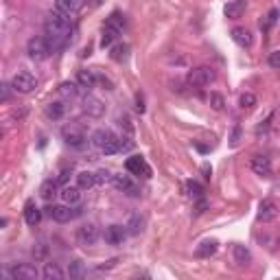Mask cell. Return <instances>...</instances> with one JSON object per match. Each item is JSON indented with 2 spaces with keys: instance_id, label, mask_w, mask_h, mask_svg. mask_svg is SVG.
Wrapping results in <instances>:
<instances>
[{
  "instance_id": "4fadbf2b",
  "label": "cell",
  "mask_w": 280,
  "mask_h": 280,
  "mask_svg": "<svg viewBox=\"0 0 280 280\" xmlns=\"http://www.w3.org/2000/svg\"><path fill=\"white\" fill-rule=\"evenodd\" d=\"M62 136H64V143L68 145V147H75V149H79V147H84L86 145V134L81 129H75V127H66L62 131Z\"/></svg>"
},
{
  "instance_id": "83f0119b",
  "label": "cell",
  "mask_w": 280,
  "mask_h": 280,
  "mask_svg": "<svg viewBox=\"0 0 280 280\" xmlns=\"http://www.w3.org/2000/svg\"><path fill=\"white\" fill-rule=\"evenodd\" d=\"M232 254H234V261L238 263V265H250L252 254H250V250L245 248V245H234Z\"/></svg>"
},
{
  "instance_id": "1f68e13d",
  "label": "cell",
  "mask_w": 280,
  "mask_h": 280,
  "mask_svg": "<svg viewBox=\"0 0 280 280\" xmlns=\"http://www.w3.org/2000/svg\"><path fill=\"white\" fill-rule=\"evenodd\" d=\"M127 53H129V46L127 44H118V46H112L110 57L114 62H125L127 59Z\"/></svg>"
},
{
  "instance_id": "8fae6325",
  "label": "cell",
  "mask_w": 280,
  "mask_h": 280,
  "mask_svg": "<svg viewBox=\"0 0 280 280\" xmlns=\"http://www.w3.org/2000/svg\"><path fill=\"white\" fill-rule=\"evenodd\" d=\"M112 184L116 186L121 193H125V195H129V197H138V195H140L136 182H134V179H131L129 175H114V177H112Z\"/></svg>"
},
{
  "instance_id": "7c38bea8",
  "label": "cell",
  "mask_w": 280,
  "mask_h": 280,
  "mask_svg": "<svg viewBox=\"0 0 280 280\" xmlns=\"http://www.w3.org/2000/svg\"><path fill=\"white\" fill-rule=\"evenodd\" d=\"M250 169L261 177H269L271 175V160L267 155H254L250 160Z\"/></svg>"
},
{
  "instance_id": "836d02e7",
  "label": "cell",
  "mask_w": 280,
  "mask_h": 280,
  "mask_svg": "<svg viewBox=\"0 0 280 280\" xmlns=\"http://www.w3.org/2000/svg\"><path fill=\"white\" fill-rule=\"evenodd\" d=\"M256 101H258V98H256V94H254V92H243L241 96H238V105H241L243 110H252L254 105H256Z\"/></svg>"
},
{
  "instance_id": "30bf717a",
  "label": "cell",
  "mask_w": 280,
  "mask_h": 280,
  "mask_svg": "<svg viewBox=\"0 0 280 280\" xmlns=\"http://www.w3.org/2000/svg\"><path fill=\"white\" fill-rule=\"evenodd\" d=\"M127 234H129L127 226L114 224L110 228H105L103 238H105V243H108V245H123V243H125V238H127Z\"/></svg>"
},
{
  "instance_id": "f1b7e54d",
  "label": "cell",
  "mask_w": 280,
  "mask_h": 280,
  "mask_svg": "<svg viewBox=\"0 0 280 280\" xmlns=\"http://www.w3.org/2000/svg\"><path fill=\"white\" fill-rule=\"evenodd\" d=\"M68 276L70 278H86L88 276V269H86V265L81 261H72L70 265H68Z\"/></svg>"
},
{
  "instance_id": "2e32d148",
  "label": "cell",
  "mask_w": 280,
  "mask_h": 280,
  "mask_svg": "<svg viewBox=\"0 0 280 280\" xmlns=\"http://www.w3.org/2000/svg\"><path fill=\"white\" fill-rule=\"evenodd\" d=\"M59 197L64 199V204H68V206H79V204H81V188H79V186L66 184L62 191H59Z\"/></svg>"
},
{
  "instance_id": "9c48e42d",
  "label": "cell",
  "mask_w": 280,
  "mask_h": 280,
  "mask_svg": "<svg viewBox=\"0 0 280 280\" xmlns=\"http://www.w3.org/2000/svg\"><path fill=\"white\" fill-rule=\"evenodd\" d=\"M98 236H101V232H98V228L94 224H84L77 230V241L79 245H86V248L94 245L98 241Z\"/></svg>"
},
{
  "instance_id": "d6a6232c",
  "label": "cell",
  "mask_w": 280,
  "mask_h": 280,
  "mask_svg": "<svg viewBox=\"0 0 280 280\" xmlns=\"http://www.w3.org/2000/svg\"><path fill=\"white\" fill-rule=\"evenodd\" d=\"M127 230H129V234H140V232L145 230V219L140 217V215H134V217L129 219Z\"/></svg>"
},
{
  "instance_id": "d4e9b609",
  "label": "cell",
  "mask_w": 280,
  "mask_h": 280,
  "mask_svg": "<svg viewBox=\"0 0 280 280\" xmlns=\"http://www.w3.org/2000/svg\"><path fill=\"white\" fill-rule=\"evenodd\" d=\"M64 276H66V271L57 265V263H46L42 269V278H46V280H62Z\"/></svg>"
},
{
  "instance_id": "8992f818",
  "label": "cell",
  "mask_w": 280,
  "mask_h": 280,
  "mask_svg": "<svg viewBox=\"0 0 280 280\" xmlns=\"http://www.w3.org/2000/svg\"><path fill=\"white\" fill-rule=\"evenodd\" d=\"M11 88H13V92H18V94H31L33 90L37 88V79L27 70L15 72L11 77Z\"/></svg>"
},
{
  "instance_id": "7bdbcfd3",
  "label": "cell",
  "mask_w": 280,
  "mask_h": 280,
  "mask_svg": "<svg viewBox=\"0 0 280 280\" xmlns=\"http://www.w3.org/2000/svg\"><path fill=\"white\" fill-rule=\"evenodd\" d=\"M238 134H241V129H238V127H234V134H232V140H230V143H232V145H236V143H238Z\"/></svg>"
},
{
  "instance_id": "b9f144b4",
  "label": "cell",
  "mask_w": 280,
  "mask_h": 280,
  "mask_svg": "<svg viewBox=\"0 0 280 280\" xmlns=\"http://www.w3.org/2000/svg\"><path fill=\"white\" fill-rule=\"evenodd\" d=\"M136 110H138L140 114L145 112V101H143V94H138V96H136Z\"/></svg>"
},
{
  "instance_id": "ffe728a7",
  "label": "cell",
  "mask_w": 280,
  "mask_h": 280,
  "mask_svg": "<svg viewBox=\"0 0 280 280\" xmlns=\"http://www.w3.org/2000/svg\"><path fill=\"white\" fill-rule=\"evenodd\" d=\"M84 112L88 114V116H101V114L105 112V105L94 96H86L84 98Z\"/></svg>"
},
{
  "instance_id": "5bb4252c",
  "label": "cell",
  "mask_w": 280,
  "mask_h": 280,
  "mask_svg": "<svg viewBox=\"0 0 280 280\" xmlns=\"http://www.w3.org/2000/svg\"><path fill=\"white\" fill-rule=\"evenodd\" d=\"M278 217V206L274 199H263L261 206H258V219L263 224H269V221H274Z\"/></svg>"
},
{
  "instance_id": "e0dca14e",
  "label": "cell",
  "mask_w": 280,
  "mask_h": 280,
  "mask_svg": "<svg viewBox=\"0 0 280 280\" xmlns=\"http://www.w3.org/2000/svg\"><path fill=\"white\" fill-rule=\"evenodd\" d=\"M24 221H27V226H31V228H35L39 221H42V210L35 206V202L24 204Z\"/></svg>"
},
{
  "instance_id": "74e56055",
  "label": "cell",
  "mask_w": 280,
  "mask_h": 280,
  "mask_svg": "<svg viewBox=\"0 0 280 280\" xmlns=\"http://www.w3.org/2000/svg\"><path fill=\"white\" fill-rule=\"evenodd\" d=\"M112 173L110 171H105V169H101V171H96V184H105V182H112Z\"/></svg>"
},
{
  "instance_id": "5b68a950",
  "label": "cell",
  "mask_w": 280,
  "mask_h": 280,
  "mask_svg": "<svg viewBox=\"0 0 280 280\" xmlns=\"http://www.w3.org/2000/svg\"><path fill=\"white\" fill-rule=\"evenodd\" d=\"M215 77H217V72L212 66H197V68H193L186 75V81H188V86H193V88H204V86L212 84Z\"/></svg>"
},
{
  "instance_id": "f546056e",
  "label": "cell",
  "mask_w": 280,
  "mask_h": 280,
  "mask_svg": "<svg viewBox=\"0 0 280 280\" xmlns=\"http://www.w3.org/2000/svg\"><path fill=\"white\" fill-rule=\"evenodd\" d=\"M278 15H280V11L278 9H269V13L265 15V18L261 20V31L263 33H267V31H271V27L278 22Z\"/></svg>"
},
{
  "instance_id": "ac0fdd59",
  "label": "cell",
  "mask_w": 280,
  "mask_h": 280,
  "mask_svg": "<svg viewBox=\"0 0 280 280\" xmlns=\"http://www.w3.org/2000/svg\"><path fill=\"white\" fill-rule=\"evenodd\" d=\"M245 7H248L245 0H230V3L224 7V13H226V18L236 20V18H241V15H243Z\"/></svg>"
},
{
  "instance_id": "f35d334b",
  "label": "cell",
  "mask_w": 280,
  "mask_h": 280,
  "mask_svg": "<svg viewBox=\"0 0 280 280\" xmlns=\"http://www.w3.org/2000/svg\"><path fill=\"white\" fill-rule=\"evenodd\" d=\"M267 62H269V66H271V68L280 70V51H274V53H271Z\"/></svg>"
},
{
  "instance_id": "cb8c5ba5",
  "label": "cell",
  "mask_w": 280,
  "mask_h": 280,
  "mask_svg": "<svg viewBox=\"0 0 280 280\" xmlns=\"http://www.w3.org/2000/svg\"><path fill=\"white\" fill-rule=\"evenodd\" d=\"M121 33H123V31H118V29L110 27V24H103V33H101V46H103V48H110V46H112V44L118 39Z\"/></svg>"
},
{
  "instance_id": "e575fe53",
  "label": "cell",
  "mask_w": 280,
  "mask_h": 280,
  "mask_svg": "<svg viewBox=\"0 0 280 280\" xmlns=\"http://www.w3.org/2000/svg\"><path fill=\"white\" fill-rule=\"evenodd\" d=\"M186 195L193 197V199H199V197L204 195V188L199 182H193V179H188L186 182Z\"/></svg>"
},
{
  "instance_id": "3957f363",
  "label": "cell",
  "mask_w": 280,
  "mask_h": 280,
  "mask_svg": "<svg viewBox=\"0 0 280 280\" xmlns=\"http://www.w3.org/2000/svg\"><path fill=\"white\" fill-rule=\"evenodd\" d=\"M27 53H29L31 59L44 62V59H48V57L53 55V46L46 39V35H35V37H31L27 42Z\"/></svg>"
},
{
  "instance_id": "d6986e66",
  "label": "cell",
  "mask_w": 280,
  "mask_h": 280,
  "mask_svg": "<svg viewBox=\"0 0 280 280\" xmlns=\"http://www.w3.org/2000/svg\"><path fill=\"white\" fill-rule=\"evenodd\" d=\"M39 195H42V199H46V202H51V199H55V195H59V182L57 179H44L42 182V186H39Z\"/></svg>"
},
{
  "instance_id": "277c9868",
  "label": "cell",
  "mask_w": 280,
  "mask_h": 280,
  "mask_svg": "<svg viewBox=\"0 0 280 280\" xmlns=\"http://www.w3.org/2000/svg\"><path fill=\"white\" fill-rule=\"evenodd\" d=\"M46 215L51 217L53 221H57V224H68V221H72V219H77V217L84 215V208H81V206H68V204H64V206H48Z\"/></svg>"
},
{
  "instance_id": "8d00e7d4",
  "label": "cell",
  "mask_w": 280,
  "mask_h": 280,
  "mask_svg": "<svg viewBox=\"0 0 280 280\" xmlns=\"http://www.w3.org/2000/svg\"><path fill=\"white\" fill-rule=\"evenodd\" d=\"M210 105H212V110H217V112H221V110H224V105H226V101H224V96H221L219 92H212V94H210Z\"/></svg>"
},
{
  "instance_id": "484cf974",
  "label": "cell",
  "mask_w": 280,
  "mask_h": 280,
  "mask_svg": "<svg viewBox=\"0 0 280 280\" xmlns=\"http://www.w3.org/2000/svg\"><path fill=\"white\" fill-rule=\"evenodd\" d=\"M96 184V173H90V171H81L77 175V186L81 191H88V188H92Z\"/></svg>"
},
{
  "instance_id": "ba28073f",
  "label": "cell",
  "mask_w": 280,
  "mask_h": 280,
  "mask_svg": "<svg viewBox=\"0 0 280 280\" xmlns=\"http://www.w3.org/2000/svg\"><path fill=\"white\" fill-rule=\"evenodd\" d=\"M5 276L11 280H35L39 276V271L37 267L29 265V263H15L9 271H5Z\"/></svg>"
},
{
  "instance_id": "4316f807",
  "label": "cell",
  "mask_w": 280,
  "mask_h": 280,
  "mask_svg": "<svg viewBox=\"0 0 280 280\" xmlns=\"http://www.w3.org/2000/svg\"><path fill=\"white\" fill-rule=\"evenodd\" d=\"M64 114H66V105L62 101H53V103L46 105V116L48 118L59 121V118H64Z\"/></svg>"
},
{
  "instance_id": "52a82bcc",
  "label": "cell",
  "mask_w": 280,
  "mask_h": 280,
  "mask_svg": "<svg viewBox=\"0 0 280 280\" xmlns=\"http://www.w3.org/2000/svg\"><path fill=\"white\" fill-rule=\"evenodd\" d=\"M125 169L127 173H131V175H136V177H145V179H149L153 175V171L149 167V162H147L143 155H131V158H127L125 162Z\"/></svg>"
},
{
  "instance_id": "9a60e30c",
  "label": "cell",
  "mask_w": 280,
  "mask_h": 280,
  "mask_svg": "<svg viewBox=\"0 0 280 280\" xmlns=\"http://www.w3.org/2000/svg\"><path fill=\"white\" fill-rule=\"evenodd\" d=\"M84 3L86 0H55V9H59L72 18V15H77L81 9H84Z\"/></svg>"
},
{
  "instance_id": "44dd1931",
  "label": "cell",
  "mask_w": 280,
  "mask_h": 280,
  "mask_svg": "<svg viewBox=\"0 0 280 280\" xmlns=\"http://www.w3.org/2000/svg\"><path fill=\"white\" fill-rule=\"evenodd\" d=\"M77 86L81 90H86V92H90L94 86H96V77L92 70H79L77 72Z\"/></svg>"
},
{
  "instance_id": "ab89813d",
  "label": "cell",
  "mask_w": 280,
  "mask_h": 280,
  "mask_svg": "<svg viewBox=\"0 0 280 280\" xmlns=\"http://www.w3.org/2000/svg\"><path fill=\"white\" fill-rule=\"evenodd\" d=\"M70 175H72V171L70 169H64L62 173H59V177H57V182H59V184H68V179H70Z\"/></svg>"
},
{
  "instance_id": "4dcf8cb0",
  "label": "cell",
  "mask_w": 280,
  "mask_h": 280,
  "mask_svg": "<svg viewBox=\"0 0 280 280\" xmlns=\"http://www.w3.org/2000/svg\"><path fill=\"white\" fill-rule=\"evenodd\" d=\"M59 94L64 98H75L79 94V86L72 84V81H64V84L59 86Z\"/></svg>"
},
{
  "instance_id": "603a6c76",
  "label": "cell",
  "mask_w": 280,
  "mask_h": 280,
  "mask_svg": "<svg viewBox=\"0 0 280 280\" xmlns=\"http://www.w3.org/2000/svg\"><path fill=\"white\" fill-rule=\"evenodd\" d=\"M219 250V243L217 241H204L197 245V250H195V256L197 258H210V256H215Z\"/></svg>"
},
{
  "instance_id": "d590c367",
  "label": "cell",
  "mask_w": 280,
  "mask_h": 280,
  "mask_svg": "<svg viewBox=\"0 0 280 280\" xmlns=\"http://www.w3.org/2000/svg\"><path fill=\"white\" fill-rule=\"evenodd\" d=\"M33 256H35V261H44L48 256V245L44 241H37L33 245Z\"/></svg>"
},
{
  "instance_id": "7a4b0ae2",
  "label": "cell",
  "mask_w": 280,
  "mask_h": 280,
  "mask_svg": "<svg viewBox=\"0 0 280 280\" xmlns=\"http://www.w3.org/2000/svg\"><path fill=\"white\" fill-rule=\"evenodd\" d=\"M92 145L105 155H114L121 151V138L110 129H96L92 134Z\"/></svg>"
},
{
  "instance_id": "7402d4cb",
  "label": "cell",
  "mask_w": 280,
  "mask_h": 280,
  "mask_svg": "<svg viewBox=\"0 0 280 280\" xmlns=\"http://www.w3.org/2000/svg\"><path fill=\"white\" fill-rule=\"evenodd\" d=\"M230 35H232V39L238 44V46H243V48H250L252 46V35H250V31L248 29H243V27H234L232 31H230Z\"/></svg>"
},
{
  "instance_id": "ee69618b",
  "label": "cell",
  "mask_w": 280,
  "mask_h": 280,
  "mask_svg": "<svg viewBox=\"0 0 280 280\" xmlns=\"http://www.w3.org/2000/svg\"><path fill=\"white\" fill-rule=\"evenodd\" d=\"M92 3H94V5H101V0H92Z\"/></svg>"
},
{
  "instance_id": "60d3db41",
  "label": "cell",
  "mask_w": 280,
  "mask_h": 280,
  "mask_svg": "<svg viewBox=\"0 0 280 280\" xmlns=\"http://www.w3.org/2000/svg\"><path fill=\"white\" fill-rule=\"evenodd\" d=\"M9 90H13L11 88V84H3V101H9Z\"/></svg>"
},
{
  "instance_id": "6da1fadb",
  "label": "cell",
  "mask_w": 280,
  "mask_h": 280,
  "mask_svg": "<svg viewBox=\"0 0 280 280\" xmlns=\"http://www.w3.org/2000/svg\"><path fill=\"white\" fill-rule=\"evenodd\" d=\"M44 35L51 42L53 53L62 51L64 46H68L70 37H72V18L59 9L51 11L44 20Z\"/></svg>"
}]
</instances>
